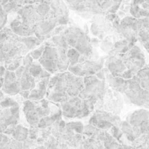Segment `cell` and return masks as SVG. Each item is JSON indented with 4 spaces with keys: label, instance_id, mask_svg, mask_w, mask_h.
I'll list each match as a JSON object with an SVG mask.
<instances>
[{
    "label": "cell",
    "instance_id": "obj_2",
    "mask_svg": "<svg viewBox=\"0 0 149 149\" xmlns=\"http://www.w3.org/2000/svg\"><path fill=\"white\" fill-rule=\"evenodd\" d=\"M67 56H68V61H69L71 66H73V65L77 64L79 62L80 54H79V52H78L74 49H70L67 52Z\"/></svg>",
    "mask_w": 149,
    "mask_h": 149
},
{
    "label": "cell",
    "instance_id": "obj_1",
    "mask_svg": "<svg viewBox=\"0 0 149 149\" xmlns=\"http://www.w3.org/2000/svg\"><path fill=\"white\" fill-rule=\"evenodd\" d=\"M2 88H3V92H5L6 94H10V95H14V94H18L21 90L20 89L19 81H18V80H16L15 82H12V83L4 84Z\"/></svg>",
    "mask_w": 149,
    "mask_h": 149
},
{
    "label": "cell",
    "instance_id": "obj_3",
    "mask_svg": "<svg viewBox=\"0 0 149 149\" xmlns=\"http://www.w3.org/2000/svg\"><path fill=\"white\" fill-rule=\"evenodd\" d=\"M44 49H45V47H42V48L36 49L34 52H32L31 54L32 58H34V59H38V58H40L41 56V55H42L43 52H44Z\"/></svg>",
    "mask_w": 149,
    "mask_h": 149
}]
</instances>
